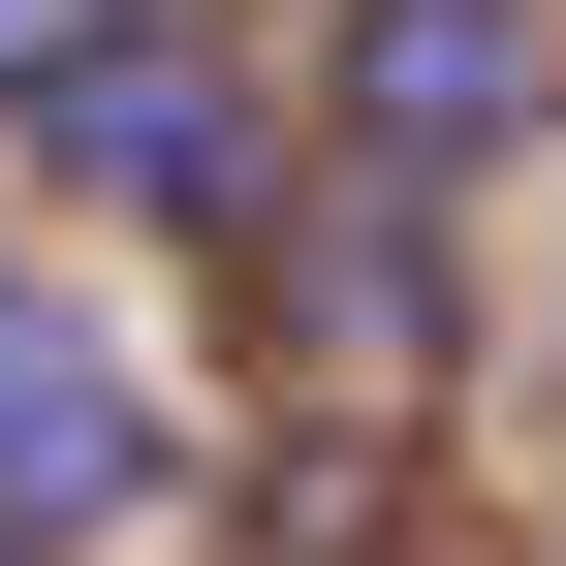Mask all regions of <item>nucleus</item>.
Here are the masks:
<instances>
[{"instance_id": "obj_2", "label": "nucleus", "mask_w": 566, "mask_h": 566, "mask_svg": "<svg viewBox=\"0 0 566 566\" xmlns=\"http://www.w3.org/2000/svg\"><path fill=\"white\" fill-rule=\"evenodd\" d=\"M32 126H63V158H126V189H221V95H189V63H158V32H126V63H63V95H32Z\"/></svg>"}, {"instance_id": "obj_4", "label": "nucleus", "mask_w": 566, "mask_h": 566, "mask_svg": "<svg viewBox=\"0 0 566 566\" xmlns=\"http://www.w3.org/2000/svg\"><path fill=\"white\" fill-rule=\"evenodd\" d=\"M95 32H158V0H0V95H63Z\"/></svg>"}, {"instance_id": "obj_1", "label": "nucleus", "mask_w": 566, "mask_h": 566, "mask_svg": "<svg viewBox=\"0 0 566 566\" xmlns=\"http://www.w3.org/2000/svg\"><path fill=\"white\" fill-rule=\"evenodd\" d=\"M158 504H189L158 346H126V315H63V283H0V566H32V535H158Z\"/></svg>"}, {"instance_id": "obj_3", "label": "nucleus", "mask_w": 566, "mask_h": 566, "mask_svg": "<svg viewBox=\"0 0 566 566\" xmlns=\"http://www.w3.org/2000/svg\"><path fill=\"white\" fill-rule=\"evenodd\" d=\"M378 126L472 158V126H504V0H378Z\"/></svg>"}]
</instances>
